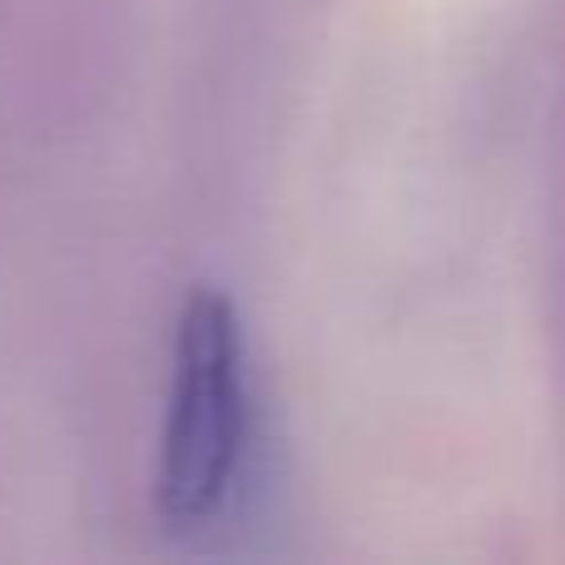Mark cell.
<instances>
[{
  "label": "cell",
  "instance_id": "1",
  "mask_svg": "<svg viewBox=\"0 0 565 565\" xmlns=\"http://www.w3.org/2000/svg\"><path fill=\"white\" fill-rule=\"evenodd\" d=\"M244 332L224 292H194L174 332L154 507L169 531L214 521L244 461Z\"/></svg>",
  "mask_w": 565,
  "mask_h": 565
}]
</instances>
